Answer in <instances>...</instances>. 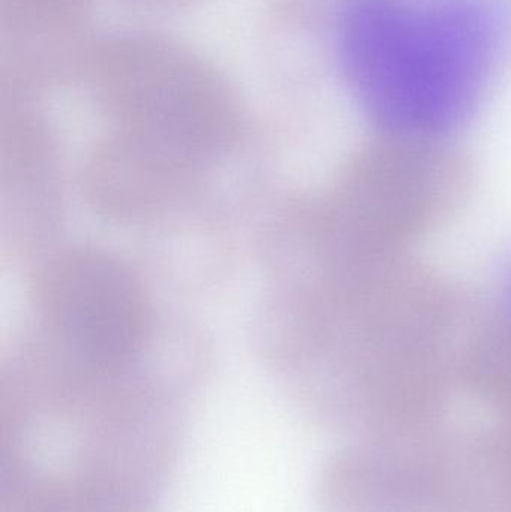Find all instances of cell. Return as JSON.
<instances>
[{"instance_id": "3957f363", "label": "cell", "mask_w": 511, "mask_h": 512, "mask_svg": "<svg viewBox=\"0 0 511 512\" xmlns=\"http://www.w3.org/2000/svg\"><path fill=\"white\" fill-rule=\"evenodd\" d=\"M47 303L57 328L89 358H119L137 336L140 307L128 277L104 259L77 258L53 274Z\"/></svg>"}, {"instance_id": "277c9868", "label": "cell", "mask_w": 511, "mask_h": 512, "mask_svg": "<svg viewBox=\"0 0 511 512\" xmlns=\"http://www.w3.org/2000/svg\"><path fill=\"white\" fill-rule=\"evenodd\" d=\"M461 454L476 512H511V421L464 436Z\"/></svg>"}, {"instance_id": "6da1fadb", "label": "cell", "mask_w": 511, "mask_h": 512, "mask_svg": "<svg viewBox=\"0 0 511 512\" xmlns=\"http://www.w3.org/2000/svg\"><path fill=\"white\" fill-rule=\"evenodd\" d=\"M510 47L511 0H348L342 17L348 80L387 137H449Z\"/></svg>"}, {"instance_id": "7a4b0ae2", "label": "cell", "mask_w": 511, "mask_h": 512, "mask_svg": "<svg viewBox=\"0 0 511 512\" xmlns=\"http://www.w3.org/2000/svg\"><path fill=\"white\" fill-rule=\"evenodd\" d=\"M338 512H476L461 436L440 427L363 439L339 462Z\"/></svg>"}]
</instances>
